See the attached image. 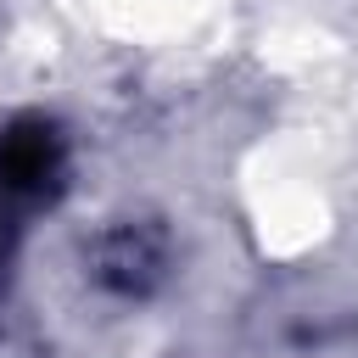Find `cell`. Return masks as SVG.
I'll list each match as a JSON object with an SVG mask.
<instances>
[{"label": "cell", "mask_w": 358, "mask_h": 358, "mask_svg": "<svg viewBox=\"0 0 358 358\" xmlns=\"http://www.w3.org/2000/svg\"><path fill=\"white\" fill-rule=\"evenodd\" d=\"M67 179V140L50 117H17L0 129V196L50 201Z\"/></svg>", "instance_id": "cell-1"}, {"label": "cell", "mask_w": 358, "mask_h": 358, "mask_svg": "<svg viewBox=\"0 0 358 358\" xmlns=\"http://www.w3.org/2000/svg\"><path fill=\"white\" fill-rule=\"evenodd\" d=\"M90 274L112 296H151L168 274V235L145 218H123L95 235L90 246Z\"/></svg>", "instance_id": "cell-2"}, {"label": "cell", "mask_w": 358, "mask_h": 358, "mask_svg": "<svg viewBox=\"0 0 358 358\" xmlns=\"http://www.w3.org/2000/svg\"><path fill=\"white\" fill-rule=\"evenodd\" d=\"M11 257H17V213H11V201L0 196V291H6V274H11Z\"/></svg>", "instance_id": "cell-3"}]
</instances>
